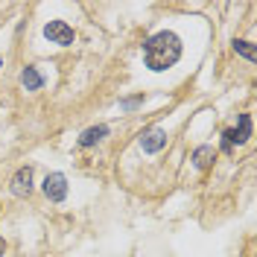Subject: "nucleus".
Listing matches in <instances>:
<instances>
[{"label": "nucleus", "instance_id": "1", "mask_svg": "<svg viewBox=\"0 0 257 257\" xmlns=\"http://www.w3.org/2000/svg\"><path fill=\"white\" fill-rule=\"evenodd\" d=\"M144 59H146V67L155 70V73L173 67V64L181 59V38L170 30L155 32V35L144 44Z\"/></svg>", "mask_w": 257, "mask_h": 257}, {"label": "nucleus", "instance_id": "2", "mask_svg": "<svg viewBox=\"0 0 257 257\" xmlns=\"http://www.w3.org/2000/svg\"><path fill=\"white\" fill-rule=\"evenodd\" d=\"M251 138V117L248 114H240V126L237 128H225L222 132V152H234V146L245 144Z\"/></svg>", "mask_w": 257, "mask_h": 257}, {"label": "nucleus", "instance_id": "3", "mask_svg": "<svg viewBox=\"0 0 257 257\" xmlns=\"http://www.w3.org/2000/svg\"><path fill=\"white\" fill-rule=\"evenodd\" d=\"M44 38L50 44H59V47H70L73 44V30L67 21H50L44 27Z\"/></svg>", "mask_w": 257, "mask_h": 257}, {"label": "nucleus", "instance_id": "4", "mask_svg": "<svg viewBox=\"0 0 257 257\" xmlns=\"http://www.w3.org/2000/svg\"><path fill=\"white\" fill-rule=\"evenodd\" d=\"M44 196H47L50 202H64V196H67V178L62 173H50L44 178Z\"/></svg>", "mask_w": 257, "mask_h": 257}, {"label": "nucleus", "instance_id": "5", "mask_svg": "<svg viewBox=\"0 0 257 257\" xmlns=\"http://www.w3.org/2000/svg\"><path fill=\"white\" fill-rule=\"evenodd\" d=\"M167 146V132L164 128H146L144 135H141V149L144 152H149V155H155V152H161Z\"/></svg>", "mask_w": 257, "mask_h": 257}, {"label": "nucleus", "instance_id": "6", "mask_svg": "<svg viewBox=\"0 0 257 257\" xmlns=\"http://www.w3.org/2000/svg\"><path fill=\"white\" fill-rule=\"evenodd\" d=\"M12 193H15L18 199H24V196L32 193V167H21L12 176Z\"/></svg>", "mask_w": 257, "mask_h": 257}, {"label": "nucleus", "instance_id": "7", "mask_svg": "<svg viewBox=\"0 0 257 257\" xmlns=\"http://www.w3.org/2000/svg\"><path fill=\"white\" fill-rule=\"evenodd\" d=\"M108 135V126H91V128H85L82 132V138H79V146L82 149H88V146H96L102 138Z\"/></svg>", "mask_w": 257, "mask_h": 257}, {"label": "nucleus", "instance_id": "8", "mask_svg": "<svg viewBox=\"0 0 257 257\" xmlns=\"http://www.w3.org/2000/svg\"><path fill=\"white\" fill-rule=\"evenodd\" d=\"M21 85H24L27 91H41V85H44V76H41L35 67H24V70H21Z\"/></svg>", "mask_w": 257, "mask_h": 257}, {"label": "nucleus", "instance_id": "9", "mask_svg": "<svg viewBox=\"0 0 257 257\" xmlns=\"http://www.w3.org/2000/svg\"><path fill=\"white\" fill-rule=\"evenodd\" d=\"M213 158H216V149H213V146H199V149L193 152V164H196V170H208Z\"/></svg>", "mask_w": 257, "mask_h": 257}, {"label": "nucleus", "instance_id": "10", "mask_svg": "<svg viewBox=\"0 0 257 257\" xmlns=\"http://www.w3.org/2000/svg\"><path fill=\"white\" fill-rule=\"evenodd\" d=\"M234 50L240 53L242 59H248V62H257V50L251 41H234Z\"/></svg>", "mask_w": 257, "mask_h": 257}, {"label": "nucleus", "instance_id": "11", "mask_svg": "<svg viewBox=\"0 0 257 257\" xmlns=\"http://www.w3.org/2000/svg\"><path fill=\"white\" fill-rule=\"evenodd\" d=\"M141 102H144V96H132V99H123L120 105H123V108H135V105H141Z\"/></svg>", "mask_w": 257, "mask_h": 257}, {"label": "nucleus", "instance_id": "12", "mask_svg": "<svg viewBox=\"0 0 257 257\" xmlns=\"http://www.w3.org/2000/svg\"><path fill=\"white\" fill-rule=\"evenodd\" d=\"M3 251H6V242H3V237H0V257H3Z\"/></svg>", "mask_w": 257, "mask_h": 257}, {"label": "nucleus", "instance_id": "13", "mask_svg": "<svg viewBox=\"0 0 257 257\" xmlns=\"http://www.w3.org/2000/svg\"><path fill=\"white\" fill-rule=\"evenodd\" d=\"M0 67H3V62H0Z\"/></svg>", "mask_w": 257, "mask_h": 257}]
</instances>
